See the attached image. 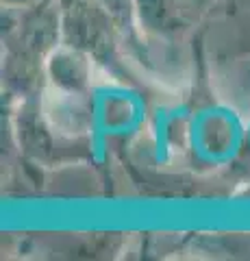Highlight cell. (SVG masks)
<instances>
[{
    "label": "cell",
    "instance_id": "6da1fadb",
    "mask_svg": "<svg viewBox=\"0 0 250 261\" xmlns=\"http://www.w3.org/2000/svg\"><path fill=\"white\" fill-rule=\"evenodd\" d=\"M248 130L229 107L198 111L189 124V148L205 166H227L239 154Z\"/></svg>",
    "mask_w": 250,
    "mask_h": 261
},
{
    "label": "cell",
    "instance_id": "7a4b0ae2",
    "mask_svg": "<svg viewBox=\"0 0 250 261\" xmlns=\"http://www.w3.org/2000/svg\"><path fill=\"white\" fill-rule=\"evenodd\" d=\"M183 111L187 109L181 107V109H174L172 113H168L165 109L155 111V140H152V146H155L157 163H165L168 157H170V122L172 118L183 116Z\"/></svg>",
    "mask_w": 250,
    "mask_h": 261
}]
</instances>
